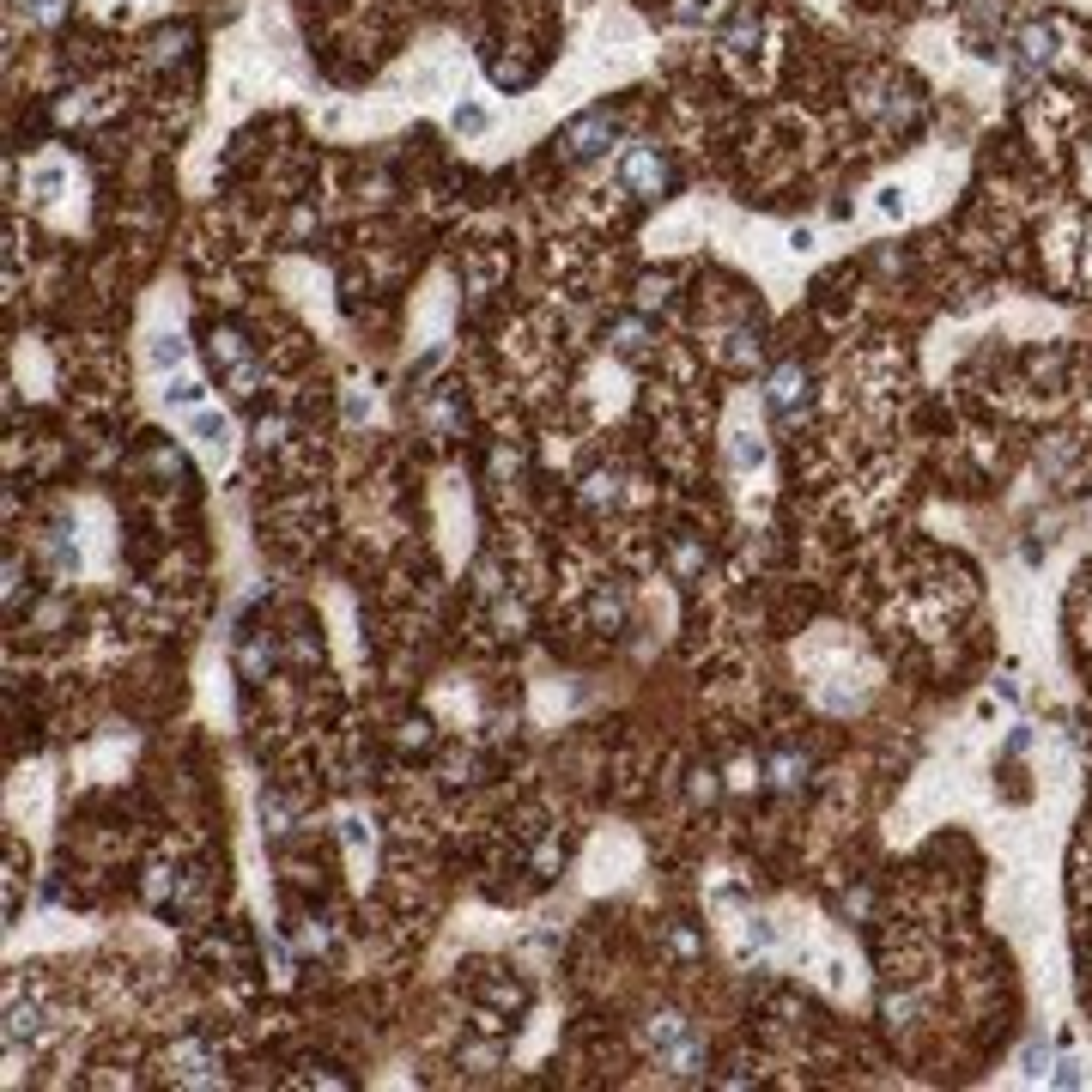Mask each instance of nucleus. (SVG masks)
<instances>
[{
	"mask_svg": "<svg viewBox=\"0 0 1092 1092\" xmlns=\"http://www.w3.org/2000/svg\"><path fill=\"white\" fill-rule=\"evenodd\" d=\"M607 134H614V122L595 109V116H582V122H571V134H565V152L571 158H595L601 146H607Z\"/></svg>",
	"mask_w": 1092,
	"mask_h": 1092,
	"instance_id": "obj_1",
	"label": "nucleus"
},
{
	"mask_svg": "<svg viewBox=\"0 0 1092 1092\" xmlns=\"http://www.w3.org/2000/svg\"><path fill=\"white\" fill-rule=\"evenodd\" d=\"M619 171H625V182H631V189H644V195H655V189L668 182V171H662V158H655V146H631Z\"/></svg>",
	"mask_w": 1092,
	"mask_h": 1092,
	"instance_id": "obj_2",
	"label": "nucleus"
},
{
	"mask_svg": "<svg viewBox=\"0 0 1092 1092\" xmlns=\"http://www.w3.org/2000/svg\"><path fill=\"white\" fill-rule=\"evenodd\" d=\"M189 431H195V444H201L206 455H219V462L231 455V425H225L219 413H195V419H189Z\"/></svg>",
	"mask_w": 1092,
	"mask_h": 1092,
	"instance_id": "obj_3",
	"label": "nucleus"
},
{
	"mask_svg": "<svg viewBox=\"0 0 1092 1092\" xmlns=\"http://www.w3.org/2000/svg\"><path fill=\"white\" fill-rule=\"evenodd\" d=\"M182 352H189V346L176 341V334H158V341H152V365H158V371H176Z\"/></svg>",
	"mask_w": 1092,
	"mask_h": 1092,
	"instance_id": "obj_4",
	"label": "nucleus"
},
{
	"mask_svg": "<svg viewBox=\"0 0 1092 1092\" xmlns=\"http://www.w3.org/2000/svg\"><path fill=\"white\" fill-rule=\"evenodd\" d=\"M171 401H176V407H195V401H201V382H189V376H182V382L171 389Z\"/></svg>",
	"mask_w": 1092,
	"mask_h": 1092,
	"instance_id": "obj_5",
	"label": "nucleus"
},
{
	"mask_svg": "<svg viewBox=\"0 0 1092 1092\" xmlns=\"http://www.w3.org/2000/svg\"><path fill=\"white\" fill-rule=\"evenodd\" d=\"M455 128H468V134H474V128H486V116H479V109H455Z\"/></svg>",
	"mask_w": 1092,
	"mask_h": 1092,
	"instance_id": "obj_6",
	"label": "nucleus"
}]
</instances>
